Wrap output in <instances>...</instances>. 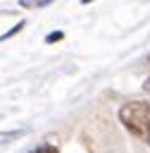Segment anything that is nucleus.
Instances as JSON below:
<instances>
[{
	"instance_id": "6e6552de",
	"label": "nucleus",
	"mask_w": 150,
	"mask_h": 153,
	"mask_svg": "<svg viewBox=\"0 0 150 153\" xmlns=\"http://www.w3.org/2000/svg\"><path fill=\"white\" fill-rule=\"evenodd\" d=\"M81 2H90V0H81Z\"/></svg>"
},
{
	"instance_id": "f257e3e1",
	"label": "nucleus",
	"mask_w": 150,
	"mask_h": 153,
	"mask_svg": "<svg viewBox=\"0 0 150 153\" xmlns=\"http://www.w3.org/2000/svg\"><path fill=\"white\" fill-rule=\"evenodd\" d=\"M121 124L143 143L150 146V100H131L119 108Z\"/></svg>"
},
{
	"instance_id": "20e7f679",
	"label": "nucleus",
	"mask_w": 150,
	"mask_h": 153,
	"mask_svg": "<svg viewBox=\"0 0 150 153\" xmlns=\"http://www.w3.org/2000/svg\"><path fill=\"white\" fill-rule=\"evenodd\" d=\"M29 153H57V148H55L52 143H43V146H36V148H31Z\"/></svg>"
},
{
	"instance_id": "7ed1b4c3",
	"label": "nucleus",
	"mask_w": 150,
	"mask_h": 153,
	"mask_svg": "<svg viewBox=\"0 0 150 153\" xmlns=\"http://www.w3.org/2000/svg\"><path fill=\"white\" fill-rule=\"evenodd\" d=\"M48 2H55V0H19V5L26 7V10H31V7H45Z\"/></svg>"
},
{
	"instance_id": "0eeeda50",
	"label": "nucleus",
	"mask_w": 150,
	"mask_h": 153,
	"mask_svg": "<svg viewBox=\"0 0 150 153\" xmlns=\"http://www.w3.org/2000/svg\"><path fill=\"white\" fill-rule=\"evenodd\" d=\"M143 88H145V91H150V76H148V79L143 81Z\"/></svg>"
},
{
	"instance_id": "1a4fd4ad",
	"label": "nucleus",
	"mask_w": 150,
	"mask_h": 153,
	"mask_svg": "<svg viewBox=\"0 0 150 153\" xmlns=\"http://www.w3.org/2000/svg\"><path fill=\"white\" fill-rule=\"evenodd\" d=\"M148 62H150V57H148Z\"/></svg>"
},
{
	"instance_id": "f03ea898",
	"label": "nucleus",
	"mask_w": 150,
	"mask_h": 153,
	"mask_svg": "<svg viewBox=\"0 0 150 153\" xmlns=\"http://www.w3.org/2000/svg\"><path fill=\"white\" fill-rule=\"evenodd\" d=\"M26 134V129H12V131H0V143H10V141H14V139H19V136H24Z\"/></svg>"
},
{
	"instance_id": "423d86ee",
	"label": "nucleus",
	"mask_w": 150,
	"mask_h": 153,
	"mask_svg": "<svg viewBox=\"0 0 150 153\" xmlns=\"http://www.w3.org/2000/svg\"><path fill=\"white\" fill-rule=\"evenodd\" d=\"M64 38V33L62 31H55V33H48L45 36V43H55V41H62Z\"/></svg>"
},
{
	"instance_id": "39448f33",
	"label": "nucleus",
	"mask_w": 150,
	"mask_h": 153,
	"mask_svg": "<svg viewBox=\"0 0 150 153\" xmlns=\"http://www.w3.org/2000/svg\"><path fill=\"white\" fill-rule=\"evenodd\" d=\"M24 24H26V22H17V24H14L7 33H2V36H0V41H5V38H10V36H14L17 31H21V29H24Z\"/></svg>"
}]
</instances>
